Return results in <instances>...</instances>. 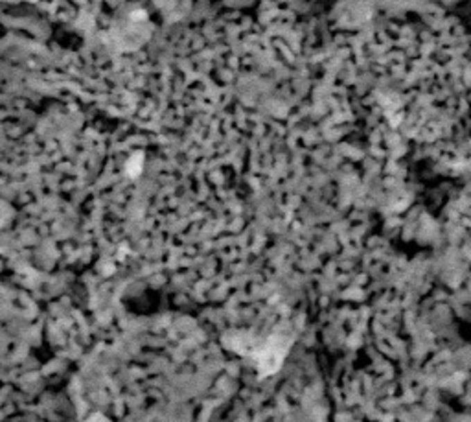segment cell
Masks as SVG:
<instances>
[{
  "mask_svg": "<svg viewBox=\"0 0 471 422\" xmlns=\"http://www.w3.org/2000/svg\"><path fill=\"white\" fill-rule=\"evenodd\" d=\"M142 164H144V155L142 153H135L131 159L126 162V171H128L129 177H138L140 171H142Z\"/></svg>",
  "mask_w": 471,
  "mask_h": 422,
  "instance_id": "6da1fadb",
  "label": "cell"
}]
</instances>
